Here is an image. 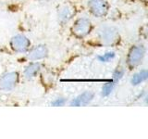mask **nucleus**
<instances>
[{
    "label": "nucleus",
    "mask_w": 148,
    "mask_h": 139,
    "mask_svg": "<svg viewBox=\"0 0 148 139\" xmlns=\"http://www.w3.org/2000/svg\"><path fill=\"white\" fill-rule=\"evenodd\" d=\"M146 55V47L143 44L133 45L130 47L126 59H125V64L126 67L130 71L137 69L143 63V59Z\"/></svg>",
    "instance_id": "obj_2"
},
{
    "label": "nucleus",
    "mask_w": 148,
    "mask_h": 139,
    "mask_svg": "<svg viewBox=\"0 0 148 139\" xmlns=\"http://www.w3.org/2000/svg\"><path fill=\"white\" fill-rule=\"evenodd\" d=\"M116 58V52L115 51H108L102 55H99L97 58L100 62L102 63H106V62H110L111 60H113Z\"/></svg>",
    "instance_id": "obj_14"
},
{
    "label": "nucleus",
    "mask_w": 148,
    "mask_h": 139,
    "mask_svg": "<svg viewBox=\"0 0 148 139\" xmlns=\"http://www.w3.org/2000/svg\"><path fill=\"white\" fill-rule=\"evenodd\" d=\"M125 72H126V68L121 65H118L112 72V81L118 83L124 77Z\"/></svg>",
    "instance_id": "obj_12"
},
{
    "label": "nucleus",
    "mask_w": 148,
    "mask_h": 139,
    "mask_svg": "<svg viewBox=\"0 0 148 139\" xmlns=\"http://www.w3.org/2000/svg\"><path fill=\"white\" fill-rule=\"evenodd\" d=\"M49 56V48L45 44H39L31 48L26 53V58L30 61H40L45 59Z\"/></svg>",
    "instance_id": "obj_7"
},
{
    "label": "nucleus",
    "mask_w": 148,
    "mask_h": 139,
    "mask_svg": "<svg viewBox=\"0 0 148 139\" xmlns=\"http://www.w3.org/2000/svg\"><path fill=\"white\" fill-rule=\"evenodd\" d=\"M76 14V9L71 4H63L58 8L57 16L58 23L65 25L71 21Z\"/></svg>",
    "instance_id": "obj_8"
},
{
    "label": "nucleus",
    "mask_w": 148,
    "mask_h": 139,
    "mask_svg": "<svg viewBox=\"0 0 148 139\" xmlns=\"http://www.w3.org/2000/svg\"><path fill=\"white\" fill-rule=\"evenodd\" d=\"M68 103V99L64 96H58L51 101L50 105L53 107H63Z\"/></svg>",
    "instance_id": "obj_15"
},
{
    "label": "nucleus",
    "mask_w": 148,
    "mask_h": 139,
    "mask_svg": "<svg viewBox=\"0 0 148 139\" xmlns=\"http://www.w3.org/2000/svg\"><path fill=\"white\" fill-rule=\"evenodd\" d=\"M87 8L95 18H104L108 14L110 6L106 0H88Z\"/></svg>",
    "instance_id": "obj_6"
},
{
    "label": "nucleus",
    "mask_w": 148,
    "mask_h": 139,
    "mask_svg": "<svg viewBox=\"0 0 148 139\" xmlns=\"http://www.w3.org/2000/svg\"><path fill=\"white\" fill-rule=\"evenodd\" d=\"M97 43L102 46H110L113 47L119 44L120 34L117 27L112 25H102L96 31Z\"/></svg>",
    "instance_id": "obj_1"
},
{
    "label": "nucleus",
    "mask_w": 148,
    "mask_h": 139,
    "mask_svg": "<svg viewBox=\"0 0 148 139\" xmlns=\"http://www.w3.org/2000/svg\"><path fill=\"white\" fill-rule=\"evenodd\" d=\"M92 23L87 17H80L76 19L71 27V34L78 39H83L89 35L92 31Z\"/></svg>",
    "instance_id": "obj_3"
},
{
    "label": "nucleus",
    "mask_w": 148,
    "mask_h": 139,
    "mask_svg": "<svg viewBox=\"0 0 148 139\" xmlns=\"http://www.w3.org/2000/svg\"><path fill=\"white\" fill-rule=\"evenodd\" d=\"M20 73L16 71L5 72L0 76V91L11 92L20 82Z\"/></svg>",
    "instance_id": "obj_5"
},
{
    "label": "nucleus",
    "mask_w": 148,
    "mask_h": 139,
    "mask_svg": "<svg viewBox=\"0 0 148 139\" xmlns=\"http://www.w3.org/2000/svg\"><path fill=\"white\" fill-rule=\"evenodd\" d=\"M43 65L40 61H31L28 63L23 70V77L26 80H32L41 72Z\"/></svg>",
    "instance_id": "obj_10"
},
{
    "label": "nucleus",
    "mask_w": 148,
    "mask_h": 139,
    "mask_svg": "<svg viewBox=\"0 0 148 139\" xmlns=\"http://www.w3.org/2000/svg\"><path fill=\"white\" fill-rule=\"evenodd\" d=\"M9 46L15 53L26 54L28 50L31 48V40L24 34H18L13 35L9 40Z\"/></svg>",
    "instance_id": "obj_4"
},
{
    "label": "nucleus",
    "mask_w": 148,
    "mask_h": 139,
    "mask_svg": "<svg viewBox=\"0 0 148 139\" xmlns=\"http://www.w3.org/2000/svg\"><path fill=\"white\" fill-rule=\"evenodd\" d=\"M148 78V72L146 69H142L138 71L132 76L131 78V85L132 86L140 85L141 83H145Z\"/></svg>",
    "instance_id": "obj_11"
},
{
    "label": "nucleus",
    "mask_w": 148,
    "mask_h": 139,
    "mask_svg": "<svg viewBox=\"0 0 148 139\" xmlns=\"http://www.w3.org/2000/svg\"><path fill=\"white\" fill-rule=\"evenodd\" d=\"M95 94L92 90H86L82 92V94L78 95L74 98H72L69 102V106L71 107H83L92 103V101L95 99Z\"/></svg>",
    "instance_id": "obj_9"
},
{
    "label": "nucleus",
    "mask_w": 148,
    "mask_h": 139,
    "mask_svg": "<svg viewBox=\"0 0 148 139\" xmlns=\"http://www.w3.org/2000/svg\"><path fill=\"white\" fill-rule=\"evenodd\" d=\"M37 1H40V2H44V1H47V0H37Z\"/></svg>",
    "instance_id": "obj_16"
},
{
    "label": "nucleus",
    "mask_w": 148,
    "mask_h": 139,
    "mask_svg": "<svg viewBox=\"0 0 148 139\" xmlns=\"http://www.w3.org/2000/svg\"><path fill=\"white\" fill-rule=\"evenodd\" d=\"M116 85H117V83H114L113 81H110V82L104 83L103 86L101 88V96L103 97H106V96H110L113 93L115 87H116Z\"/></svg>",
    "instance_id": "obj_13"
}]
</instances>
